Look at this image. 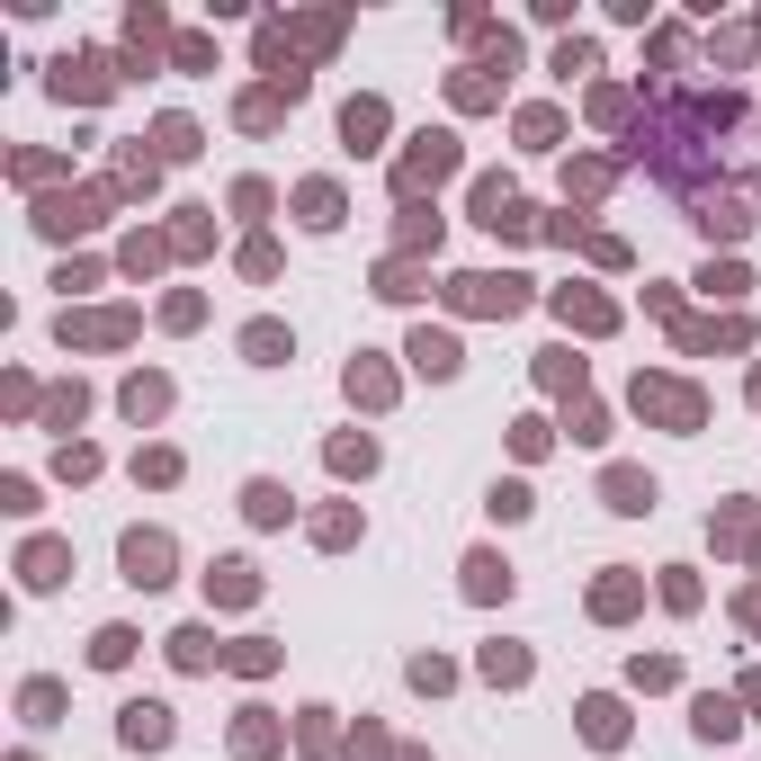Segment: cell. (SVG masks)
<instances>
[{
  "instance_id": "1",
  "label": "cell",
  "mask_w": 761,
  "mask_h": 761,
  "mask_svg": "<svg viewBox=\"0 0 761 761\" xmlns=\"http://www.w3.org/2000/svg\"><path fill=\"white\" fill-rule=\"evenodd\" d=\"M117 556H126V583H134V591H162V583H171V537H162V529H126Z\"/></svg>"
},
{
  "instance_id": "2",
  "label": "cell",
  "mask_w": 761,
  "mask_h": 761,
  "mask_svg": "<svg viewBox=\"0 0 761 761\" xmlns=\"http://www.w3.org/2000/svg\"><path fill=\"white\" fill-rule=\"evenodd\" d=\"M457 305L466 314H520L529 305V279H493V269H475V279H457Z\"/></svg>"
},
{
  "instance_id": "3",
  "label": "cell",
  "mask_w": 761,
  "mask_h": 761,
  "mask_svg": "<svg viewBox=\"0 0 761 761\" xmlns=\"http://www.w3.org/2000/svg\"><path fill=\"white\" fill-rule=\"evenodd\" d=\"M637 412H663L672 431H699V394H689V385H663V377H637Z\"/></svg>"
},
{
  "instance_id": "4",
  "label": "cell",
  "mask_w": 761,
  "mask_h": 761,
  "mask_svg": "<svg viewBox=\"0 0 761 761\" xmlns=\"http://www.w3.org/2000/svg\"><path fill=\"white\" fill-rule=\"evenodd\" d=\"M475 225H493V233H529V206H520L502 180H483V188H475Z\"/></svg>"
},
{
  "instance_id": "5",
  "label": "cell",
  "mask_w": 761,
  "mask_h": 761,
  "mask_svg": "<svg viewBox=\"0 0 761 761\" xmlns=\"http://www.w3.org/2000/svg\"><path fill=\"white\" fill-rule=\"evenodd\" d=\"M448 171H457V134H422V153L403 162V197L422 188V180H448Z\"/></svg>"
},
{
  "instance_id": "6",
  "label": "cell",
  "mask_w": 761,
  "mask_h": 761,
  "mask_svg": "<svg viewBox=\"0 0 761 761\" xmlns=\"http://www.w3.org/2000/svg\"><path fill=\"white\" fill-rule=\"evenodd\" d=\"M108 81H117V73H108V63H99V54H81V63H73V54H63V63H54V90H63V99H99Z\"/></svg>"
},
{
  "instance_id": "7",
  "label": "cell",
  "mask_w": 761,
  "mask_h": 761,
  "mask_svg": "<svg viewBox=\"0 0 761 761\" xmlns=\"http://www.w3.org/2000/svg\"><path fill=\"white\" fill-rule=\"evenodd\" d=\"M117 735H126V743H134V752H144V743H171V708H162V699H134V708H126V726H117Z\"/></svg>"
},
{
  "instance_id": "8",
  "label": "cell",
  "mask_w": 761,
  "mask_h": 761,
  "mask_svg": "<svg viewBox=\"0 0 761 761\" xmlns=\"http://www.w3.org/2000/svg\"><path fill=\"white\" fill-rule=\"evenodd\" d=\"M609 511H654V475H637V466H609Z\"/></svg>"
},
{
  "instance_id": "9",
  "label": "cell",
  "mask_w": 761,
  "mask_h": 761,
  "mask_svg": "<svg viewBox=\"0 0 761 761\" xmlns=\"http://www.w3.org/2000/svg\"><path fill=\"white\" fill-rule=\"evenodd\" d=\"M412 368L422 377H457V340L448 331H412Z\"/></svg>"
},
{
  "instance_id": "10",
  "label": "cell",
  "mask_w": 761,
  "mask_h": 761,
  "mask_svg": "<svg viewBox=\"0 0 761 761\" xmlns=\"http://www.w3.org/2000/svg\"><path fill=\"white\" fill-rule=\"evenodd\" d=\"M466 591L475 600H511V565L502 556H466Z\"/></svg>"
},
{
  "instance_id": "11",
  "label": "cell",
  "mask_w": 761,
  "mask_h": 761,
  "mask_svg": "<svg viewBox=\"0 0 761 761\" xmlns=\"http://www.w3.org/2000/svg\"><path fill=\"white\" fill-rule=\"evenodd\" d=\"M206 591H216V600H233V609H242V600H251V591H260V574H251V565H242V556H225V565H216V574H206Z\"/></svg>"
},
{
  "instance_id": "12",
  "label": "cell",
  "mask_w": 761,
  "mask_h": 761,
  "mask_svg": "<svg viewBox=\"0 0 761 761\" xmlns=\"http://www.w3.org/2000/svg\"><path fill=\"white\" fill-rule=\"evenodd\" d=\"M90 206H99V197H45V216H36V225H45V233H81V225H99Z\"/></svg>"
},
{
  "instance_id": "13",
  "label": "cell",
  "mask_w": 761,
  "mask_h": 761,
  "mask_svg": "<svg viewBox=\"0 0 761 761\" xmlns=\"http://www.w3.org/2000/svg\"><path fill=\"white\" fill-rule=\"evenodd\" d=\"M340 134H350V144L368 153L377 134H385V108H377V99H350V108H340Z\"/></svg>"
},
{
  "instance_id": "14",
  "label": "cell",
  "mask_w": 761,
  "mask_h": 761,
  "mask_svg": "<svg viewBox=\"0 0 761 761\" xmlns=\"http://www.w3.org/2000/svg\"><path fill=\"white\" fill-rule=\"evenodd\" d=\"M296 206H305V225H314V233H331V225H340V188H331V180H314Z\"/></svg>"
},
{
  "instance_id": "15",
  "label": "cell",
  "mask_w": 761,
  "mask_h": 761,
  "mask_svg": "<svg viewBox=\"0 0 761 761\" xmlns=\"http://www.w3.org/2000/svg\"><path fill=\"white\" fill-rule=\"evenodd\" d=\"M242 350H251V359H260V368H279V359H287V350H296V340H287V331H279V323H251V331H242Z\"/></svg>"
},
{
  "instance_id": "16",
  "label": "cell",
  "mask_w": 761,
  "mask_h": 761,
  "mask_svg": "<svg viewBox=\"0 0 761 761\" xmlns=\"http://www.w3.org/2000/svg\"><path fill=\"white\" fill-rule=\"evenodd\" d=\"M171 663H180V672H206V663H216V637H206V628H180V637H171Z\"/></svg>"
},
{
  "instance_id": "17",
  "label": "cell",
  "mask_w": 761,
  "mask_h": 761,
  "mask_svg": "<svg viewBox=\"0 0 761 761\" xmlns=\"http://www.w3.org/2000/svg\"><path fill=\"white\" fill-rule=\"evenodd\" d=\"M583 735H591V743H618V735H628V717H618V699H583Z\"/></svg>"
},
{
  "instance_id": "18",
  "label": "cell",
  "mask_w": 761,
  "mask_h": 761,
  "mask_svg": "<svg viewBox=\"0 0 761 761\" xmlns=\"http://www.w3.org/2000/svg\"><path fill=\"white\" fill-rule=\"evenodd\" d=\"M556 314H565V323H583V331H609V323H618V314H609L600 296H574V287L556 296Z\"/></svg>"
},
{
  "instance_id": "19",
  "label": "cell",
  "mask_w": 761,
  "mask_h": 761,
  "mask_svg": "<svg viewBox=\"0 0 761 761\" xmlns=\"http://www.w3.org/2000/svg\"><path fill=\"white\" fill-rule=\"evenodd\" d=\"M63 565H73V556H63L54 537H45V546H28V583H36V591H54V583H63Z\"/></svg>"
},
{
  "instance_id": "20",
  "label": "cell",
  "mask_w": 761,
  "mask_h": 761,
  "mask_svg": "<svg viewBox=\"0 0 761 761\" xmlns=\"http://www.w3.org/2000/svg\"><path fill=\"white\" fill-rule=\"evenodd\" d=\"M242 511H251L260 529H279V520H287V493H279V483H251V493H242Z\"/></svg>"
},
{
  "instance_id": "21",
  "label": "cell",
  "mask_w": 761,
  "mask_h": 761,
  "mask_svg": "<svg viewBox=\"0 0 761 761\" xmlns=\"http://www.w3.org/2000/svg\"><path fill=\"white\" fill-rule=\"evenodd\" d=\"M126 654H134V628H99V637H90V663H99V672H117Z\"/></svg>"
},
{
  "instance_id": "22",
  "label": "cell",
  "mask_w": 761,
  "mask_h": 761,
  "mask_svg": "<svg viewBox=\"0 0 761 761\" xmlns=\"http://www.w3.org/2000/svg\"><path fill=\"white\" fill-rule=\"evenodd\" d=\"M162 403H171V385H162V377H134V385H126V412H134V422H153Z\"/></svg>"
},
{
  "instance_id": "23",
  "label": "cell",
  "mask_w": 761,
  "mask_h": 761,
  "mask_svg": "<svg viewBox=\"0 0 761 761\" xmlns=\"http://www.w3.org/2000/svg\"><path fill=\"white\" fill-rule=\"evenodd\" d=\"M153 144H162V162H188V153H197V126H188V117H162Z\"/></svg>"
},
{
  "instance_id": "24",
  "label": "cell",
  "mask_w": 761,
  "mask_h": 761,
  "mask_svg": "<svg viewBox=\"0 0 761 761\" xmlns=\"http://www.w3.org/2000/svg\"><path fill=\"white\" fill-rule=\"evenodd\" d=\"M63 340H126V314H90V323L63 314Z\"/></svg>"
},
{
  "instance_id": "25",
  "label": "cell",
  "mask_w": 761,
  "mask_h": 761,
  "mask_svg": "<svg viewBox=\"0 0 761 761\" xmlns=\"http://www.w3.org/2000/svg\"><path fill=\"white\" fill-rule=\"evenodd\" d=\"M735 726H743V717H735V699H699V735H708V743H726Z\"/></svg>"
},
{
  "instance_id": "26",
  "label": "cell",
  "mask_w": 761,
  "mask_h": 761,
  "mask_svg": "<svg viewBox=\"0 0 761 761\" xmlns=\"http://www.w3.org/2000/svg\"><path fill=\"white\" fill-rule=\"evenodd\" d=\"M331 466H340V475H368V466H377V439H331Z\"/></svg>"
},
{
  "instance_id": "27",
  "label": "cell",
  "mask_w": 761,
  "mask_h": 761,
  "mask_svg": "<svg viewBox=\"0 0 761 761\" xmlns=\"http://www.w3.org/2000/svg\"><path fill=\"white\" fill-rule=\"evenodd\" d=\"M483 672H493V681H529V654L520 645H483Z\"/></svg>"
},
{
  "instance_id": "28",
  "label": "cell",
  "mask_w": 761,
  "mask_h": 761,
  "mask_svg": "<svg viewBox=\"0 0 761 761\" xmlns=\"http://www.w3.org/2000/svg\"><path fill=\"white\" fill-rule=\"evenodd\" d=\"M233 743H242V752H269V743H279V726H269V717H260V708H251V717H242V726H233Z\"/></svg>"
},
{
  "instance_id": "29",
  "label": "cell",
  "mask_w": 761,
  "mask_h": 761,
  "mask_svg": "<svg viewBox=\"0 0 761 761\" xmlns=\"http://www.w3.org/2000/svg\"><path fill=\"white\" fill-rule=\"evenodd\" d=\"M699 225H708V233H726V242H735V233H743V225H752V216H743V206H726V197H717V206H708V216H699Z\"/></svg>"
},
{
  "instance_id": "30",
  "label": "cell",
  "mask_w": 761,
  "mask_h": 761,
  "mask_svg": "<svg viewBox=\"0 0 761 761\" xmlns=\"http://www.w3.org/2000/svg\"><path fill=\"white\" fill-rule=\"evenodd\" d=\"M493 520H529V483H493Z\"/></svg>"
},
{
  "instance_id": "31",
  "label": "cell",
  "mask_w": 761,
  "mask_h": 761,
  "mask_svg": "<svg viewBox=\"0 0 761 761\" xmlns=\"http://www.w3.org/2000/svg\"><path fill=\"white\" fill-rule=\"evenodd\" d=\"M134 475H144V483H171V475H180V457H171V448H144V457H134Z\"/></svg>"
},
{
  "instance_id": "32",
  "label": "cell",
  "mask_w": 761,
  "mask_h": 761,
  "mask_svg": "<svg viewBox=\"0 0 761 761\" xmlns=\"http://www.w3.org/2000/svg\"><path fill=\"white\" fill-rule=\"evenodd\" d=\"M350 394H359V403H385L394 385H385V368H350Z\"/></svg>"
},
{
  "instance_id": "33",
  "label": "cell",
  "mask_w": 761,
  "mask_h": 761,
  "mask_svg": "<svg viewBox=\"0 0 761 761\" xmlns=\"http://www.w3.org/2000/svg\"><path fill=\"white\" fill-rule=\"evenodd\" d=\"M628 600H637V583L618 574V583H600V600H591V609H600V618H618V609H628Z\"/></svg>"
},
{
  "instance_id": "34",
  "label": "cell",
  "mask_w": 761,
  "mask_h": 761,
  "mask_svg": "<svg viewBox=\"0 0 761 761\" xmlns=\"http://www.w3.org/2000/svg\"><path fill=\"white\" fill-rule=\"evenodd\" d=\"M54 708H63V689H54V681H28V717H36V726H45V717H54Z\"/></svg>"
}]
</instances>
